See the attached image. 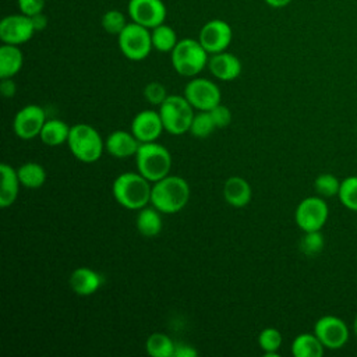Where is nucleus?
Wrapping results in <instances>:
<instances>
[{"instance_id":"nucleus-19","label":"nucleus","mask_w":357,"mask_h":357,"mask_svg":"<svg viewBox=\"0 0 357 357\" xmlns=\"http://www.w3.org/2000/svg\"><path fill=\"white\" fill-rule=\"evenodd\" d=\"M251 197H252L251 187L248 181H245L243 177L231 176L225 181L223 198L229 205L234 208H243L251 201Z\"/></svg>"},{"instance_id":"nucleus-9","label":"nucleus","mask_w":357,"mask_h":357,"mask_svg":"<svg viewBox=\"0 0 357 357\" xmlns=\"http://www.w3.org/2000/svg\"><path fill=\"white\" fill-rule=\"evenodd\" d=\"M184 96L194 109L199 112H209L220 103V89L218 85L206 78H194L187 82Z\"/></svg>"},{"instance_id":"nucleus-22","label":"nucleus","mask_w":357,"mask_h":357,"mask_svg":"<svg viewBox=\"0 0 357 357\" xmlns=\"http://www.w3.org/2000/svg\"><path fill=\"white\" fill-rule=\"evenodd\" d=\"M324 350L325 347L315 333H300L291 343V354L294 357H321Z\"/></svg>"},{"instance_id":"nucleus-7","label":"nucleus","mask_w":357,"mask_h":357,"mask_svg":"<svg viewBox=\"0 0 357 357\" xmlns=\"http://www.w3.org/2000/svg\"><path fill=\"white\" fill-rule=\"evenodd\" d=\"M117 43L120 52L132 61H141L151 53L152 36L146 26L137 22L127 24L124 29L117 35Z\"/></svg>"},{"instance_id":"nucleus-5","label":"nucleus","mask_w":357,"mask_h":357,"mask_svg":"<svg viewBox=\"0 0 357 357\" xmlns=\"http://www.w3.org/2000/svg\"><path fill=\"white\" fill-rule=\"evenodd\" d=\"M67 144L71 153L84 163L99 160L105 148L100 134L85 123H78L70 128Z\"/></svg>"},{"instance_id":"nucleus-11","label":"nucleus","mask_w":357,"mask_h":357,"mask_svg":"<svg viewBox=\"0 0 357 357\" xmlns=\"http://www.w3.org/2000/svg\"><path fill=\"white\" fill-rule=\"evenodd\" d=\"M233 38L231 26L223 20H211L199 31L198 40L209 54L225 52Z\"/></svg>"},{"instance_id":"nucleus-15","label":"nucleus","mask_w":357,"mask_h":357,"mask_svg":"<svg viewBox=\"0 0 357 357\" xmlns=\"http://www.w3.org/2000/svg\"><path fill=\"white\" fill-rule=\"evenodd\" d=\"M163 130L160 114L155 110H142L131 121V132L141 144L156 141Z\"/></svg>"},{"instance_id":"nucleus-35","label":"nucleus","mask_w":357,"mask_h":357,"mask_svg":"<svg viewBox=\"0 0 357 357\" xmlns=\"http://www.w3.org/2000/svg\"><path fill=\"white\" fill-rule=\"evenodd\" d=\"M211 117L216 126V128H225L231 123V112L225 105H218L212 110H209Z\"/></svg>"},{"instance_id":"nucleus-23","label":"nucleus","mask_w":357,"mask_h":357,"mask_svg":"<svg viewBox=\"0 0 357 357\" xmlns=\"http://www.w3.org/2000/svg\"><path fill=\"white\" fill-rule=\"evenodd\" d=\"M70 128L71 127H68L63 120L50 119V120H46V123L43 124L39 138L45 145L59 146L67 142L70 135Z\"/></svg>"},{"instance_id":"nucleus-31","label":"nucleus","mask_w":357,"mask_h":357,"mask_svg":"<svg viewBox=\"0 0 357 357\" xmlns=\"http://www.w3.org/2000/svg\"><path fill=\"white\" fill-rule=\"evenodd\" d=\"M314 188L321 197H333L339 194L340 181L332 173H322L314 180Z\"/></svg>"},{"instance_id":"nucleus-12","label":"nucleus","mask_w":357,"mask_h":357,"mask_svg":"<svg viewBox=\"0 0 357 357\" xmlns=\"http://www.w3.org/2000/svg\"><path fill=\"white\" fill-rule=\"evenodd\" d=\"M46 123V113L38 105H26L17 112L13 123L14 132L21 139H32L39 137L43 124Z\"/></svg>"},{"instance_id":"nucleus-40","label":"nucleus","mask_w":357,"mask_h":357,"mask_svg":"<svg viewBox=\"0 0 357 357\" xmlns=\"http://www.w3.org/2000/svg\"><path fill=\"white\" fill-rule=\"evenodd\" d=\"M264 1L273 8H282V7H286L291 0H264Z\"/></svg>"},{"instance_id":"nucleus-25","label":"nucleus","mask_w":357,"mask_h":357,"mask_svg":"<svg viewBox=\"0 0 357 357\" xmlns=\"http://www.w3.org/2000/svg\"><path fill=\"white\" fill-rule=\"evenodd\" d=\"M20 183L26 188H39L46 181L45 167L36 162H26L17 169Z\"/></svg>"},{"instance_id":"nucleus-32","label":"nucleus","mask_w":357,"mask_h":357,"mask_svg":"<svg viewBox=\"0 0 357 357\" xmlns=\"http://www.w3.org/2000/svg\"><path fill=\"white\" fill-rule=\"evenodd\" d=\"M324 237L319 230L317 231H304V236L300 240V250L307 257H315L324 248Z\"/></svg>"},{"instance_id":"nucleus-29","label":"nucleus","mask_w":357,"mask_h":357,"mask_svg":"<svg viewBox=\"0 0 357 357\" xmlns=\"http://www.w3.org/2000/svg\"><path fill=\"white\" fill-rule=\"evenodd\" d=\"M339 201L353 212H357V176H349L340 181Z\"/></svg>"},{"instance_id":"nucleus-3","label":"nucleus","mask_w":357,"mask_h":357,"mask_svg":"<svg viewBox=\"0 0 357 357\" xmlns=\"http://www.w3.org/2000/svg\"><path fill=\"white\" fill-rule=\"evenodd\" d=\"M170 53L174 71L183 77H195L208 66L209 53L197 39H180Z\"/></svg>"},{"instance_id":"nucleus-6","label":"nucleus","mask_w":357,"mask_h":357,"mask_svg":"<svg viewBox=\"0 0 357 357\" xmlns=\"http://www.w3.org/2000/svg\"><path fill=\"white\" fill-rule=\"evenodd\" d=\"M159 114L163 127L173 135H181L190 131L194 112L185 96L167 95L163 103L159 106Z\"/></svg>"},{"instance_id":"nucleus-38","label":"nucleus","mask_w":357,"mask_h":357,"mask_svg":"<svg viewBox=\"0 0 357 357\" xmlns=\"http://www.w3.org/2000/svg\"><path fill=\"white\" fill-rule=\"evenodd\" d=\"M0 91H1L4 98H13L15 95V91H17L15 82L11 78H1Z\"/></svg>"},{"instance_id":"nucleus-27","label":"nucleus","mask_w":357,"mask_h":357,"mask_svg":"<svg viewBox=\"0 0 357 357\" xmlns=\"http://www.w3.org/2000/svg\"><path fill=\"white\" fill-rule=\"evenodd\" d=\"M151 36H152V46L158 52H162V53L172 52L178 42L174 29L165 24H160V25L152 28Z\"/></svg>"},{"instance_id":"nucleus-18","label":"nucleus","mask_w":357,"mask_h":357,"mask_svg":"<svg viewBox=\"0 0 357 357\" xmlns=\"http://www.w3.org/2000/svg\"><path fill=\"white\" fill-rule=\"evenodd\" d=\"M71 290L78 296L93 294L102 284V276L86 266H79L74 269L68 279Z\"/></svg>"},{"instance_id":"nucleus-37","label":"nucleus","mask_w":357,"mask_h":357,"mask_svg":"<svg viewBox=\"0 0 357 357\" xmlns=\"http://www.w3.org/2000/svg\"><path fill=\"white\" fill-rule=\"evenodd\" d=\"M197 354H198V351L192 346L184 344V343H178V344H176L174 356L173 357H195Z\"/></svg>"},{"instance_id":"nucleus-13","label":"nucleus","mask_w":357,"mask_h":357,"mask_svg":"<svg viewBox=\"0 0 357 357\" xmlns=\"http://www.w3.org/2000/svg\"><path fill=\"white\" fill-rule=\"evenodd\" d=\"M35 28L31 17L25 14L7 15L0 21V39L7 45H22L33 35Z\"/></svg>"},{"instance_id":"nucleus-17","label":"nucleus","mask_w":357,"mask_h":357,"mask_svg":"<svg viewBox=\"0 0 357 357\" xmlns=\"http://www.w3.org/2000/svg\"><path fill=\"white\" fill-rule=\"evenodd\" d=\"M141 142L134 137V134L130 131H123V130H116L112 134L107 135L105 148L106 151L119 159L135 156Z\"/></svg>"},{"instance_id":"nucleus-14","label":"nucleus","mask_w":357,"mask_h":357,"mask_svg":"<svg viewBox=\"0 0 357 357\" xmlns=\"http://www.w3.org/2000/svg\"><path fill=\"white\" fill-rule=\"evenodd\" d=\"M167 10L162 0H130L128 15L132 22L146 28H155L163 24Z\"/></svg>"},{"instance_id":"nucleus-33","label":"nucleus","mask_w":357,"mask_h":357,"mask_svg":"<svg viewBox=\"0 0 357 357\" xmlns=\"http://www.w3.org/2000/svg\"><path fill=\"white\" fill-rule=\"evenodd\" d=\"M100 24H102V28L107 33H112V35H119L124 29V26L127 25L124 14L121 11H119V10H109V11H106L102 15Z\"/></svg>"},{"instance_id":"nucleus-39","label":"nucleus","mask_w":357,"mask_h":357,"mask_svg":"<svg viewBox=\"0 0 357 357\" xmlns=\"http://www.w3.org/2000/svg\"><path fill=\"white\" fill-rule=\"evenodd\" d=\"M31 20H32V24H33L35 31H42V29H45V28H46V25H47L46 15H43L42 13L32 15V17H31Z\"/></svg>"},{"instance_id":"nucleus-41","label":"nucleus","mask_w":357,"mask_h":357,"mask_svg":"<svg viewBox=\"0 0 357 357\" xmlns=\"http://www.w3.org/2000/svg\"><path fill=\"white\" fill-rule=\"evenodd\" d=\"M353 332H354V335H356V337H357V315H356L354 322H353Z\"/></svg>"},{"instance_id":"nucleus-26","label":"nucleus","mask_w":357,"mask_h":357,"mask_svg":"<svg viewBox=\"0 0 357 357\" xmlns=\"http://www.w3.org/2000/svg\"><path fill=\"white\" fill-rule=\"evenodd\" d=\"M146 353L152 357H173L176 343L165 333L155 332L148 336L145 343Z\"/></svg>"},{"instance_id":"nucleus-8","label":"nucleus","mask_w":357,"mask_h":357,"mask_svg":"<svg viewBox=\"0 0 357 357\" xmlns=\"http://www.w3.org/2000/svg\"><path fill=\"white\" fill-rule=\"evenodd\" d=\"M329 216L328 204L321 197H307L296 208L294 219L303 231H317L324 227Z\"/></svg>"},{"instance_id":"nucleus-1","label":"nucleus","mask_w":357,"mask_h":357,"mask_svg":"<svg viewBox=\"0 0 357 357\" xmlns=\"http://www.w3.org/2000/svg\"><path fill=\"white\" fill-rule=\"evenodd\" d=\"M149 183L139 172H126L114 178L112 192L117 204L126 209L139 211L151 202L152 187Z\"/></svg>"},{"instance_id":"nucleus-10","label":"nucleus","mask_w":357,"mask_h":357,"mask_svg":"<svg viewBox=\"0 0 357 357\" xmlns=\"http://www.w3.org/2000/svg\"><path fill=\"white\" fill-rule=\"evenodd\" d=\"M314 333L321 340L325 349H342L350 336L347 324L335 315H324L314 325Z\"/></svg>"},{"instance_id":"nucleus-34","label":"nucleus","mask_w":357,"mask_h":357,"mask_svg":"<svg viewBox=\"0 0 357 357\" xmlns=\"http://www.w3.org/2000/svg\"><path fill=\"white\" fill-rule=\"evenodd\" d=\"M144 96L146 98V100L151 105L155 106H160L163 103V100L167 98V92L165 85H162L160 82H149L145 88H144Z\"/></svg>"},{"instance_id":"nucleus-30","label":"nucleus","mask_w":357,"mask_h":357,"mask_svg":"<svg viewBox=\"0 0 357 357\" xmlns=\"http://www.w3.org/2000/svg\"><path fill=\"white\" fill-rule=\"evenodd\" d=\"M216 128L211 113L209 112H199L197 114H194L191 127H190V132L195 137V138H206L212 134V131Z\"/></svg>"},{"instance_id":"nucleus-16","label":"nucleus","mask_w":357,"mask_h":357,"mask_svg":"<svg viewBox=\"0 0 357 357\" xmlns=\"http://www.w3.org/2000/svg\"><path fill=\"white\" fill-rule=\"evenodd\" d=\"M211 74L220 81H233L241 74V61L237 56L229 52H219L208 60Z\"/></svg>"},{"instance_id":"nucleus-2","label":"nucleus","mask_w":357,"mask_h":357,"mask_svg":"<svg viewBox=\"0 0 357 357\" xmlns=\"http://www.w3.org/2000/svg\"><path fill=\"white\" fill-rule=\"evenodd\" d=\"M190 201V185L180 176H166L153 183L151 204L162 213H176Z\"/></svg>"},{"instance_id":"nucleus-21","label":"nucleus","mask_w":357,"mask_h":357,"mask_svg":"<svg viewBox=\"0 0 357 357\" xmlns=\"http://www.w3.org/2000/svg\"><path fill=\"white\" fill-rule=\"evenodd\" d=\"M24 56L17 45L3 43L0 47V78H13L22 67Z\"/></svg>"},{"instance_id":"nucleus-20","label":"nucleus","mask_w":357,"mask_h":357,"mask_svg":"<svg viewBox=\"0 0 357 357\" xmlns=\"http://www.w3.org/2000/svg\"><path fill=\"white\" fill-rule=\"evenodd\" d=\"M0 173H1V185H0V206L7 208L11 206L17 197H18V188H20V178L17 174V170L11 167L7 163L0 165Z\"/></svg>"},{"instance_id":"nucleus-28","label":"nucleus","mask_w":357,"mask_h":357,"mask_svg":"<svg viewBox=\"0 0 357 357\" xmlns=\"http://www.w3.org/2000/svg\"><path fill=\"white\" fill-rule=\"evenodd\" d=\"M282 333L276 328H265L258 335V344L266 357H278V350L282 346Z\"/></svg>"},{"instance_id":"nucleus-4","label":"nucleus","mask_w":357,"mask_h":357,"mask_svg":"<svg viewBox=\"0 0 357 357\" xmlns=\"http://www.w3.org/2000/svg\"><path fill=\"white\" fill-rule=\"evenodd\" d=\"M138 172L151 183L166 177L172 167L170 152L160 144L142 142L135 153Z\"/></svg>"},{"instance_id":"nucleus-36","label":"nucleus","mask_w":357,"mask_h":357,"mask_svg":"<svg viewBox=\"0 0 357 357\" xmlns=\"http://www.w3.org/2000/svg\"><path fill=\"white\" fill-rule=\"evenodd\" d=\"M17 3H18V8L22 14L32 17V15L43 11L46 0H17Z\"/></svg>"},{"instance_id":"nucleus-24","label":"nucleus","mask_w":357,"mask_h":357,"mask_svg":"<svg viewBox=\"0 0 357 357\" xmlns=\"http://www.w3.org/2000/svg\"><path fill=\"white\" fill-rule=\"evenodd\" d=\"M135 223H137L138 231L144 237H155L162 230L160 212L155 206L153 208L144 206L142 209H139Z\"/></svg>"}]
</instances>
